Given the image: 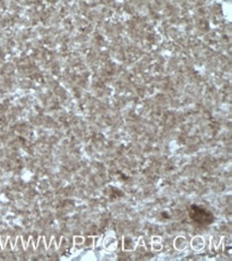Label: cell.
Returning a JSON list of instances; mask_svg holds the SVG:
<instances>
[{
    "mask_svg": "<svg viewBox=\"0 0 232 261\" xmlns=\"http://www.w3.org/2000/svg\"><path fill=\"white\" fill-rule=\"evenodd\" d=\"M191 219L199 225H211L214 222V215L200 205L193 204L189 210Z\"/></svg>",
    "mask_w": 232,
    "mask_h": 261,
    "instance_id": "obj_1",
    "label": "cell"
}]
</instances>
